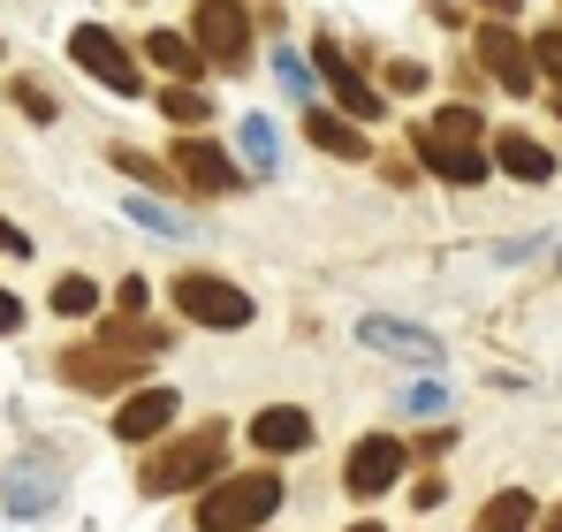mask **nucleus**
I'll list each match as a JSON object with an SVG mask.
<instances>
[{"mask_svg":"<svg viewBox=\"0 0 562 532\" xmlns=\"http://www.w3.org/2000/svg\"><path fill=\"white\" fill-rule=\"evenodd\" d=\"M145 297H153V289H145V281H137V274H122V289H114V304H122V312H130V320H137V312H145Z\"/></svg>","mask_w":562,"mask_h":532,"instance_id":"nucleus-29","label":"nucleus"},{"mask_svg":"<svg viewBox=\"0 0 562 532\" xmlns=\"http://www.w3.org/2000/svg\"><path fill=\"white\" fill-rule=\"evenodd\" d=\"M312 69L327 77V91L342 99V114H350V122H380V85L350 69V54H342L335 38H312Z\"/></svg>","mask_w":562,"mask_h":532,"instance_id":"nucleus-10","label":"nucleus"},{"mask_svg":"<svg viewBox=\"0 0 562 532\" xmlns=\"http://www.w3.org/2000/svg\"><path fill=\"white\" fill-rule=\"evenodd\" d=\"M122 213H130V221H145V229H160V236H183V213H176V206H160V198H130Z\"/></svg>","mask_w":562,"mask_h":532,"instance_id":"nucleus-24","label":"nucleus"},{"mask_svg":"<svg viewBox=\"0 0 562 532\" xmlns=\"http://www.w3.org/2000/svg\"><path fill=\"white\" fill-rule=\"evenodd\" d=\"M99 343H106V351H122V357H130V351H168V328H153V320H130V312H114Z\"/></svg>","mask_w":562,"mask_h":532,"instance_id":"nucleus-20","label":"nucleus"},{"mask_svg":"<svg viewBox=\"0 0 562 532\" xmlns=\"http://www.w3.org/2000/svg\"><path fill=\"white\" fill-rule=\"evenodd\" d=\"M176 411H183V396H176V388H137V396H122L114 434H122V442H153V434H168V426H176Z\"/></svg>","mask_w":562,"mask_h":532,"instance_id":"nucleus-13","label":"nucleus"},{"mask_svg":"<svg viewBox=\"0 0 562 532\" xmlns=\"http://www.w3.org/2000/svg\"><path fill=\"white\" fill-rule=\"evenodd\" d=\"M106 160H114L122 176H137V182H145V190H168V176H176V168H160V160H145V153H130V145H114Z\"/></svg>","mask_w":562,"mask_h":532,"instance_id":"nucleus-23","label":"nucleus"},{"mask_svg":"<svg viewBox=\"0 0 562 532\" xmlns=\"http://www.w3.org/2000/svg\"><path fill=\"white\" fill-rule=\"evenodd\" d=\"M15 107H23L31 122H54V99H46L38 85H15Z\"/></svg>","mask_w":562,"mask_h":532,"instance_id":"nucleus-28","label":"nucleus"},{"mask_svg":"<svg viewBox=\"0 0 562 532\" xmlns=\"http://www.w3.org/2000/svg\"><path fill=\"white\" fill-rule=\"evenodd\" d=\"M494 168L517 176V182H548L555 176V153H548L532 130H502V137H494Z\"/></svg>","mask_w":562,"mask_h":532,"instance_id":"nucleus-15","label":"nucleus"},{"mask_svg":"<svg viewBox=\"0 0 562 532\" xmlns=\"http://www.w3.org/2000/svg\"><path fill=\"white\" fill-rule=\"evenodd\" d=\"M160 107H168V122H205V91H198V85H176Z\"/></svg>","mask_w":562,"mask_h":532,"instance_id":"nucleus-26","label":"nucleus"},{"mask_svg":"<svg viewBox=\"0 0 562 532\" xmlns=\"http://www.w3.org/2000/svg\"><path fill=\"white\" fill-rule=\"evenodd\" d=\"M251 448H267V456H296V448H312V411H296V403L259 411V419H251Z\"/></svg>","mask_w":562,"mask_h":532,"instance_id":"nucleus-14","label":"nucleus"},{"mask_svg":"<svg viewBox=\"0 0 562 532\" xmlns=\"http://www.w3.org/2000/svg\"><path fill=\"white\" fill-rule=\"evenodd\" d=\"M387 91H395V99L426 91V69H418V62H387Z\"/></svg>","mask_w":562,"mask_h":532,"instance_id":"nucleus-27","label":"nucleus"},{"mask_svg":"<svg viewBox=\"0 0 562 532\" xmlns=\"http://www.w3.org/2000/svg\"><path fill=\"white\" fill-rule=\"evenodd\" d=\"M221 456H228V426L176 434V442H168L153 464H145V472H137V487H145V495H183V487H205V479L221 472Z\"/></svg>","mask_w":562,"mask_h":532,"instance_id":"nucleus-2","label":"nucleus"},{"mask_svg":"<svg viewBox=\"0 0 562 532\" xmlns=\"http://www.w3.org/2000/svg\"><path fill=\"white\" fill-rule=\"evenodd\" d=\"M274 77H281V91H296V99L312 107V69H304V54H289V46H281V54H274Z\"/></svg>","mask_w":562,"mask_h":532,"instance_id":"nucleus-25","label":"nucleus"},{"mask_svg":"<svg viewBox=\"0 0 562 532\" xmlns=\"http://www.w3.org/2000/svg\"><path fill=\"white\" fill-rule=\"evenodd\" d=\"M411 502H418V510H441V502H449V487H441V472H426V479L411 487Z\"/></svg>","mask_w":562,"mask_h":532,"instance_id":"nucleus-30","label":"nucleus"},{"mask_svg":"<svg viewBox=\"0 0 562 532\" xmlns=\"http://www.w3.org/2000/svg\"><path fill=\"white\" fill-rule=\"evenodd\" d=\"M479 532H532V495H525V487L494 495V502L479 510Z\"/></svg>","mask_w":562,"mask_h":532,"instance_id":"nucleus-21","label":"nucleus"},{"mask_svg":"<svg viewBox=\"0 0 562 532\" xmlns=\"http://www.w3.org/2000/svg\"><path fill=\"white\" fill-rule=\"evenodd\" d=\"M358 343L366 351H387V357H411V365H441V335H426V328H411V320H387V312H366L358 320Z\"/></svg>","mask_w":562,"mask_h":532,"instance_id":"nucleus-12","label":"nucleus"},{"mask_svg":"<svg viewBox=\"0 0 562 532\" xmlns=\"http://www.w3.org/2000/svg\"><path fill=\"white\" fill-rule=\"evenodd\" d=\"M190 46L213 62V69H244L251 62V15L236 0H198L190 8Z\"/></svg>","mask_w":562,"mask_h":532,"instance_id":"nucleus-4","label":"nucleus"},{"mask_svg":"<svg viewBox=\"0 0 562 532\" xmlns=\"http://www.w3.org/2000/svg\"><path fill=\"white\" fill-rule=\"evenodd\" d=\"M236 160H244L251 176H281V145H274V122H267V114H244V122H236Z\"/></svg>","mask_w":562,"mask_h":532,"instance_id":"nucleus-17","label":"nucleus"},{"mask_svg":"<svg viewBox=\"0 0 562 532\" xmlns=\"http://www.w3.org/2000/svg\"><path fill=\"white\" fill-rule=\"evenodd\" d=\"M350 532H380V525H350Z\"/></svg>","mask_w":562,"mask_h":532,"instance_id":"nucleus-37","label":"nucleus"},{"mask_svg":"<svg viewBox=\"0 0 562 532\" xmlns=\"http://www.w3.org/2000/svg\"><path fill=\"white\" fill-rule=\"evenodd\" d=\"M54 495H61V479H54V472H31V464H23V472H8V510H15V518H46V510H54Z\"/></svg>","mask_w":562,"mask_h":532,"instance_id":"nucleus-18","label":"nucleus"},{"mask_svg":"<svg viewBox=\"0 0 562 532\" xmlns=\"http://www.w3.org/2000/svg\"><path fill=\"white\" fill-rule=\"evenodd\" d=\"M145 62H153V69H168V77H198V62H205V54H198V46H190L183 31H153V38H145Z\"/></svg>","mask_w":562,"mask_h":532,"instance_id":"nucleus-19","label":"nucleus"},{"mask_svg":"<svg viewBox=\"0 0 562 532\" xmlns=\"http://www.w3.org/2000/svg\"><path fill=\"white\" fill-rule=\"evenodd\" d=\"M61 380H69V388H85V396H114V388H130V396H137V365H130L122 351H106V343L61 351Z\"/></svg>","mask_w":562,"mask_h":532,"instance_id":"nucleus-11","label":"nucleus"},{"mask_svg":"<svg viewBox=\"0 0 562 532\" xmlns=\"http://www.w3.org/2000/svg\"><path fill=\"white\" fill-rule=\"evenodd\" d=\"M479 69H486L502 91H517V99L540 85V62H532V46H525L509 23H486V31H479Z\"/></svg>","mask_w":562,"mask_h":532,"instance_id":"nucleus-9","label":"nucleus"},{"mask_svg":"<svg viewBox=\"0 0 562 532\" xmlns=\"http://www.w3.org/2000/svg\"><path fill=\"white\" fill-rule=\"evenodd\" d=\"M548 532H562V502H555V518H548Z\"/></svg>","mask_w":562,"mask_h":532,"instance_id":"nucleus-36","label":"nucleus"},{"mask_svg":"<svg viewBox=\"0 0 562 532\" xmlns=\"http://www.w3.org/2000/svg\"><path fill=\"white\" fill-rule=\"evenodd\" d=\"M471 8H486V23H509V15H517L525 0H471Z\"/></svg>","mask_w":562,"mask_h":532,"instance_id":"nucleus-34","label":"nucleus"},{"mask_svg":"<svg viewBox=\"0 0 562 532\" xmlns=\"http://www.w3.org/2000/svg\"><path fill=\"white\" fill-rule=\"evenodd\" d=\"M411 145H418V160L441 182H486V168H494V153H486L471 107H434V114L411 130Z\"/></svg>","mask_w":562,"mask_h":532,"instance_id":"nucleus-1","label":"nucleus"},{"mask_svg":"<svg viewBox=\"0 0 562 532\" xmlns=\"http://www.w3.org/2000/svg\"><path fill=\"white\" fill-rule=\"evenodd\" d=\"M92 304H99V281H85V274H61V281H54V312H61V320H85Z\"/></svg>","mask_w":562,"mask_h":532,"instance_id":"nucleus-22","label":"nucleus"},{"mask_svg":"<svg viewBox=\"0 0 562 532\" xmlns=\"http://www.w3.org/2000/svg\"><path fill=\"white\" fill-rule=\"evenodd\" d=\"M532 62H540V69H555V91H562V31H548V38L532 46Z\"/></svg>","mask_w":562,"mask_h":532,"instance_id":"nucleus-31","label":"nucleus"},{"mask_svg":"<svg viewBox=\"0 0 562 532\" xmlns=\"http://www.w3.org/2000/svg\"><path fill=\"white\" fill-rule=\"evenodd\" d=\"M403 479V442L395 434H366V442L342 456V495H358V502H373Z\"/></svg>","mask_w":562,"mask_h":532,"instance_id":"nucleus-8","label":"nucleus"},{"mask_svg":"<svg viewBox=\"0 0 562 532\" xmlns=\"http://www.w3.org/2000/svg\"><path fill=\"white\" fill-rule=\"evenodd\" d=\"M281 487L274 472H244V479H221L205 502H198V532H259L281 510Z\"/></svg>","mask_w":562,"mask_h":532,"instance_id":"nucleus-3","label":"nucleus"},{"mask_svg":"<svg viewBox=\"0 0 562 532\" xmlns=\"http://www.w3.org/2000/svg\"><path fill=\"white\" fill-rule=\"evenodd\" d=\"M304 137H312L319 153H335V160H366V153H373V137H366L350 114H327V107H304Z\"/></svg>","mask_w":562,"mask_h":532,"instance_id":"nucleus-16","label":"nucleus"},{"mask_svg":"<svg viewBox=\"0 0 562 532\" xmlns=\"http://www.w3.org/2000/svg\"><path fill=\"white\" fill-rule=\"evenodd\" d=\"M176 312H190L198 328H251V297L236 289V281H221V274H176Z\"/></svg>","mask_w":562,"mask_h":532,"instance_id":"nucleus-5","label":"nucleus"},{"mask_svg":"<svg viewBox=\"0 0 562 532\" xmlns=\"http://www.w3.org/2000/svg\"><path fill=\"white\" fill-rule=\"evenodd\" d=\"M403 403H411V411H441V403H449V396H441V380H418V388H411V396H403Z\"/></svg>","mask_w":562,"mask_h":532,"instance_id":"nucleus-32","label":"nucleus"},{"mask_svg":"<svg viewBox=\"0 0 562 532\" xmlns=\"http://www.w3.org/2000/svg\"><path fill=\"white\" fill-rule=\"evenodd\" d=\"M15 328H23V304H15V297L0 289V335H15Z\"/></svg>","mask_w":562,"mask_h":532,"instance_id":"nucleus-35","label":"nucleus"},{"mask_svg":"<svg viewBox=\"0 0 562 532\" xmlns=\"http://www.w3.org/2000/svg\"><path fill=\"white\" fill-rule=\"evenodd\" d=\"M555 114H562V91H555Z\"/></svg>","mask_w":562,"mask_h":532,"instance_id":"nucleus-38","label":"nucleus"},{"mask_svg":"<svg viewBox=\"0 0 562 532\" xmlns=\"http://www.w3.org/2000/svg\"><path fill=\"white\" fill-rule=\"evenodd\" d=\"M69 62H77V69H92L99 85L122 91V99H137V91H145V69L130 62V46H122L114 31H99V23H77V31H69Z\"/></svg>","mask_w":562,"mask_h":532,"instance_id":"nucleus-6","label":"nucleus"},{"mask_svg":"<svg viewBox=\"0 0 562 532\" xmlns=\"http://www.w3.org/2000/svg\"><path fill=\"white\" fill-rule=\"evenodd\" d=\"M0 259H31V236H23V229H8V221H0Z\"/></svg>","mask_w":562,"mask_h":532,"instance_id":"nucleus-33","label":"nucleus"},{"mask_svg":"<svg viewBox=\"0 0 562 532\" xmlns=\"http://www.w3.org/2000/svg\"><path fill=\"white\" fill-rule=\"evenodd\" d=\"M168 168H176V182H183V190H198V198H236V190H244V168H236L213 137H190V130L176 137Z\"/></svg>","mask_w":562,"mask_h":532,"instance_id":"nucleus-7","label":"nucleus"}]
</instances>
